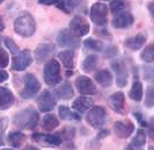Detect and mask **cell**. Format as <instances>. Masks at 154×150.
Here are the masks:
<instances>
[{
    "instance_id": "cell-1",
    "label": "cell",
    "mask_w": 154,
    "mask_h": 150,
    "mask_svg": "<svg viewBox=\"0 0 154 150\" xmlns=\"http://www.w3.org/2000/svg\"><path fill=\"white\" fill-rule=\"evenodd\" d=\"M39 121V114L34 108L28 107L17 112L13 116V123L19 129H29L34 130Z\"/></svg>"
},
{
    "instance_id": "cell-2",
    "label": "cell",
    "mask_w": 154,
    "mask_h": 150,
    "mask_svg": "<svg viewBox=\"0 0 154 150\" xmlns=\"http://www.w3.org/2000/svg\"><path fill=\"white\" fill-rule=\"evenodd\" d=\"M13 27H14V32L21 37H30L36 32L35 19L29 13H23L17 16Z\"/></svg>"
},
{
    "instance_id": "cell-3",
    "label": "cell",
    "mask_w": 154,
    "mask_h": 150,
    "mask_svg": "<svg viewBox=\"0 0 154 150\" xmlns=\"http://www.w3.org/2000/svg\"><path fill=\"white\" fill-rule=\"evenodd\" d=\"M44 81L49 86H57L62 81L60 64L56 59H49L44 65Z\"/></svg>"
},
{
    "instance_id": "cell-4",
    "label": "cell",
    "mask_w": 154,
    "mask_h": 150,
    "mask_svg": "<svg viewBox=\"0 0 154 150\" xmlns=\"http://www.w3.org/2000/svg\"><path fill=\"white\" fill-rule=\"evenodd\" d=\"M87 112L88 113L86 115V121L92 128L99 130L104 126L107 120V112L103 106H93Z\"/></svg>"
},
{
    "instance_id": "cell-5",
    "label": "cell",
    "mask_w": 154,
    "mask_h": 150,
    "mask_svg": "<svg viewBox=\"0 0 154 150\" xmlns=\"http://www.w3.org/2000/svg\"><path fill=\"white\" fill-rule=\"evenodd\" d=\"M109 8L103 2H95L93 4L89 9V16L94 24L99 27H103L108 22V11Z\"/></svg>"
},
{
    "instance_id": "cell-6",
    "label": "cell",
    "mask_w": 154,
    "mask_h": 150,
    "mask_svg": "<svg viewBox=\"0 0 154 150\" xmlns=\"http://www.w3.org/2000/svg\"><path fill=\"white\" fill-rule=\"evenodd\" d=\"M57 44L62 48L77 49L80 47V37L75 36L69 29H62L57 35Z\"/></svg>"
},
{
    "instance_id": "cell-7",
    "label": "cell",
    "mask_w": 154,
    "mask_h": 150,
    "mask_svg": "<svg viewBox=\"0 0 154 150\" xmlns=\"http://www.w3.org/2000/svg\"><path fill=\"white\" fill-rule=\"evenodd\" d=\"M41 90V83L32 73H27L24 76V90L21 91V97L24 99L34 98Z\"/></svg>"
},
{
    "instance_id": "cell-8",
    "label": "cell",
    "mask_w": 154,
    "mask_h": 150,
    "mask_svg": "<svg viewBox=\"0 0 154 150\" xmlns=\"http://www.w3.org/2000/svg\"><path fill=\"white\" fill-rule=\"evenodd\" d=\"M31 63H32V55H31L30 50L24 49L14 55L13 61H12V68L15 71H23L27 68H29Z\"/></svg>"
},
{
    "instance_id": "cell-9",
    "label": "cell",
    "mask_w": 154,
    "mask_h": 150,
    "mask_svg": "<svg viewBox=\"0 0 154 150\" xmlns=\"http://www.w3.org/2000/svg\"><path fill=\"white\" fill-rule=\"evenodd\" d=\"M69 30L75 36L81 37V36H86L89 33L91 26H89V22L87 21L86 18L81 15H77L69 21Z\"/></svg>"
},
{
    "instance_id": "cell-10",
    "label": "cell",
    "mask_w": 154,
    "mask_h": 150,
    "mask_svg": "<svg viewBox=\"0 0 154 150\" xmlns=\"http://www.w3.org/2000/svg\"><path fill=\"white\" fill-rule=\"evenodd\" d=\"M75 87L78 92L82 95H94L97 93V87L93 83V80L86 76H79L77 77L75 81Z\"/></svg>"
},
{
    "instance_id": "cell-11",
    "label": "cell",
    "mask_w": 154,
    "mask_h": 150,
    "mask_svg": "<svg viewBox=\"0 0 154 150\" xmlns=\"http://www.w3.org/2000/svg\"><path fill=\"white\" fill-rule=\"evenodd\" d=\"M37 106H38L39 111L44 112V113L52 111L57 106V101L54 99L52 92H50L49 90H43V92H41V94L37 98Z\"/></svg>"
},
{
    "instance_id": "cell-12",
    "label": "cell",
    "mask_w": 154,
    "mask_h": 150,
    "mask_svg": "<svg viewBox=\"0 0 154 150\" xmlns=\"http://www.w3.org/2000/svg\"><path fill=\"white\" fill-rule=\"evenodd\" d=\"M111 69L116 73V84L118 87H125L128 84V79H129V73L126 65L123 61H114L111 62Z\"/></svg>"
},
{
    "instance_id": "cell-13",
    "label": "cell",
    "mask_w": 154,
    "mask_h": 150,
    "mask_svg": "<svg viewBox=\"0 0 154 150\" xmlns=\"http://www.w3.org/2000/svg\"><path fill=\"white\" fill-rule=\"evenodd\" d=\"M56 53V46L52 43H42L38 44L34 51V58L37 63H43L49 59Z\"/></svg>"
},
{
    "instance_id": "cell-14",
    "label": "cell",
    "mask_w": 154,
    "mask_h": 150,
    "mask_svg": "<svg viewBox=\"0 0 154 150\" xmlns=\"http://www.w3.org/2000/svg\"><path fill=\"white\" fill-rule=\"evenodd\" d=\"M114 130L117 137L119 139H128L134 132V125L130 120H118L114 125Z\"/></svg>"
},
{
    "instance_id": "cell-15",
    "label": "cell",
    "mask_w": 154,
    "mask_h": 150,
    "mask_svg": "<svg viewBox=\"0 0 154 150\" xmlns=\"http://www.w3.org/2000/svg\"><path fill=\"white\" fill-rule=\"evenodd\" d=\"M134 22V18L129 11H123L118 14H116L112 19V27L116 29H126L131 27Z\"/></svg>"
},
{
    "instance_id": "cell-16",
    "label": "cell",
    "mask_w": 154,
    "mask_h": 150,
    "mask_svg": "<svg viewBox=\"0 0 154 150\" xmlns=\"http://www.w3.org/2000/svg\"><path fill=\"white\" fill-rule=\"evenodd\" d=\"M32 140L35 142L44 143L50 147H58L63 143L62 137L59 134H42V133H34L31 135Z\"/></svg>"
},
{
    "instance_id": "cell-17",
    "label": "cell",
    "mask_w": 154,
    "mask_h": 150,
    "mask_svg": "<svg viewBox=\"0 0 154 150\" xmlns=\"http://www.w3.org/2000/svg\"><path fill=\"white\" fill-rule=\"evenodd\" d=\"M109 106L118 114H124L125 111V95L123 92H116L109 98Z\"/></svg>"
},
{
    "instance_id": "cell-18",
    "label": "cell",
    "mask_w": 154,
    "mask_h": 150,
    "mask_svg": "<svg viewBox=\"0 0 154 150\" xmlns=\"http://www.w3.org/2000/svg\"><path fill=\"white\" fill-rule=\"evenodd\" d=\"M94 106V100L92 98L87 97V95H80L74 100V103L72 104V108L79 114L86 113L89 108H92Z\"/></svg>"
},
{
    "instance_id": "cell-19",
    "label": "cell",
    "mask_w": 154,
    "mask_h": 150,
    "mask_svg": "<svg viewBox=\"0 0 154 150\" xmlns=\"http://www.w3.org/2000/svg\"><path fill=\"white\" fill-rule=\"evenodd\" d=\"M52 94L58 98V99H62V100H69L73 95H74V91H73V87L71 85V83L69 81H65L60 84L59 86H56V88L54 90Z\"/></svg>"
},
{
    "instance_id": "cell-20",
    "label": "cell",
    "mask_w": 154,
    "mask_h": 150,
    "mask_svg": "<svg viewBox=\"0 0 154 150\" xmlns=\"http://www.w3.org/2000/svg\"><path fill=\"white\" fill-rule=\"evenodd\" d=\"M147 41V36L145 34H137L134 36H131L129 39H126L124 41V46L125 48L130 49V50H133V51H137L139 49L145 46Z\"/></svg>"
},
{
    "instance_id": "cell-21",
    "label": "cell",
    "mask_w": 154,
    "mask_h": 150,
    "mask_svg": "<svg viewBox=\"0 0 154 150\" xmlns=\"http://www.w3.org/2000/svg\"><path fill=\"white\" fill-rule=\"evenodd\" d=\"M15 101L13 92L8 87H0V111L8 110Z\"/></svg>"
},
{
    "instance_id": "cell-22",
    "label": "cell",
    "mask_w": 154,
    "mask_h": 150,
    "mask_svg": "<svg viewBox=\"0 0 154 150\" xmlns=\"http://www.w3.org/2000/svg\"><path fill=\"white\" fill-rule=\"evenodd\" d=\"M94 78L96 80V83L102 87H110L112 84V75L109 70H106V69L96 72Z\"/></svg>"
},
{
    "instance_id": "cell-23",
    "label": "cell",
    "mask_w": 154,
    "mask_h": 150,
    "mask_svg": "<svg viewBox=\"0 0 154 150\" xmlns=\"http://www.w3.org/2000/svg\"><path fill=\"white\" fill-rule=\"evenodd\" d=\"M7 141L12 148H20L26 141V135L20 130H13L8 133Z\"/></svg>"
},
{
    "instance_id": "cell-24",
    "label": "cell",
    "mask_w": 154,
    "mask_h": 150,
    "mask_svg": "<svg viewBox=\"0 0 154 150\" xmlns=\"http://www.w3.org/2000/svg\"><path fill=\"white\" fill-rule=\"evenodd\" d=\"M58 57H59V59L62 61L63 65L66 69H73L75 66V55H74V51L72 49L62 51Z\"/></svg>"
},
{
    "instance_id": "cell-25",
    "label": "cell",
    "mask_w": 154,
    "mask_h": 150,
    "mask_svg": "<svg viewBox=\"0 0 154 150\" xmlns=\"http://www.w3.org/2000/svg\"><path fill=\"white\" fill-rule=\"evenodd\" d=\"M81 2H84V0H59L56 6L65 13H71L75 8L81 6Z\"/></svg>"
},
{
    "instance_id": "cell-26",
    "label": "cell",
    "mask_w": 154,
    "mask_h": 150,
    "mask_svg": "<svg viewBox=\"0 0 154 150\" xmlns=\"http://www.w3.org/2000/svg\"><path fill=\"white\" fill-rule=\"evenodd\" d=\"M146 144V133L143 129H138L129 144V149H140Z\"/></svg>"
},
{
    "instance_id": "cell-27",
    "label": "cell",
    "mask_w": 154,
    "mask_h": 150,
    "mask_svg": "<svg viewBox=\"0 0 154 150\" xmlns=\"http://www.w3.org/2000/svg\"><path fill=\"white\" fill-rule=\"evenodd\" d=\"M143 94H144V88H143V84L139 80H134L132 84L130 92H129V97L131 98L133 101L136 103H140L143 100Z\"/></svg>"
},
{
    "instance_id": "cell-28",
    "label": "cell",
    "mask_w": 154,
    "mask_h": 150,
    "mask_svg": "<svg viewBox=\"0 0 154 150\" xmlns=\"http://www.w3.org/2000/svg\"><path fill=\"white\" fill-rule=\"evenodd\" d=\"M99 63V56L96 55H88L85 59L82 61L81 64V69L86 72V73H91L95 70L96 65Z\"/></svg>"
},
{
    "instance_id": "cell-29",
    "label": "cell",
    "mask_w": 154,
    "mask_h": 150,
    "mask_svg": "<svg viewBox=\"0 0 154 150\" xmlns=\"http://www.w3.org/2000/svg\"><path fill=\"white\" fill-rule=\"evenodd\" d=\"M58 114L62 120H75V121L81 120V114H79L78 112H72L66 106H59Z\"/></svg>"
},
{
    "instance_id": "cell-30",
    "label": "cell",
    "mask_w": 154,
    "mask_h": 150,
    "mask_svg": "<svg viewBox=\"0 0 154 150\" xmlns=\"http://www.w3.org/2000/svg\"><path fill=\"white\" fill-rule=\"evenodd\" d=\"M58 126H59V121L54 114H46L42 120V128L46 132L54 130Z\"/></svg>"
},
{
    "instance_id": "cell-31",
    "label": "cell",
    "mask_w": 154,
    "mask_h": 150,
    "mask_svg": "<svg viewBox=\"0 0 154 150\" xmlns=\"http://www.w3.org/2000/svg\"><path fill=\"white\" fill-rule=\"evenodd\" d=\"M84 46L86 47V49L88 50H93V51H102L103 50V43L99 41V40H95L93 37H88L84 41Z\"/></svg>"
},
{
    "instance_id": "cell-32",
    "label": "cell",
    "mask_w": 154,
    "mask_h": 150,
    "mask_svg": "<svg viewBox=\"0 0 154 150\" xmlns=\"http://www.w3.org/2000/svg\"><path fill=\"white\" fill-rule=\"evenodd\" d=\"M126 8V1L125 0H111L109 4V9L112 14H118L125 11Z\"/></svg>"
},
{
    "instance_id": "cell-33",
    "label": "cell",
    "mask_w": 154,
    "mask_h": 150,
    "mask_svg": "<svg viewBox=\"0 0 154 150\" xmlns=\"http://www.w3.org/2000/svg\"><path fill=\"white\" fill-rule=\"evenodd\" d=\"M140 59L145 63H153L154 61V48L153 44L145 47V49L140 54Z\"/></svg>"
},
{
    "instance_id": "cell-34",
    "label": "cell",
    "mask_w": 154,
    "mask_h": 150,
    "mask_svg": "<svg viewBox=\"0 0 154 150\" xmlns=\"http://www.w3.org/2000/svg\"><path fill=\"white\" fill-rule=\"evenodd\" d=\"M145 106L147 108H152L154 106V88L153 85H148L145 95Z\"/></svg>"
},
{
    "instance_id": "cell-35",
    "label": "cell",
    "mask_w": 154,
    "mask_h": 150,
    "mask_svg": "<svg viewBox=\"0 0 154 150\" xmlns=\"http://www.w3.org/2000/svg\"><path fill=\"white\" fill-rule=\"evenodd\" d=\"M74 134H75V129L73 128V127H66V128H64L62 132H60V134L59 136L62 137V140H67V141H71L73 137H74Z\"/></svg>"
},
{
    "instance_id": "cell-36",
    "label": "cell",
    "mask_w": 154,
    "mask_h": 150,
    "mask_svg": "<svg viewBox=\"0 0 154 150\" xmlns=\"http://www.w3.org/2000/svg\"><path fill=\"white\" fill-rule=\"evenodd\" d=\"M4 42H5L6 48H7L8 50H9L13 55H15V54H17V53L20 51V50H19V47H17V44H16L15 42L11 39V37H5Z\"/></svg>"
},
{
    "instance_id": "cell-37",
    "label": "cell",
    "mask_w": 154,
    "mask_h": 150,
    "mask_svg": "<svg viewBox=\"0 0 154 150\" xmlns=\"http://www.w3.org/2000/svg\"><path fill=\"white\" fill-rule=\"evenodd\" d=\"M8 64H9V56L5 49L0 48V69L6 68Z\"/></svg>"
},
{
    "instance_id": "cell-38",
    "label": "cell",
    "mask_w": 154,
    "mask_h": 150,
    "mask_svg": "<svg viewBox=\"0 0 154 150\" xmlns=\"http://www.w3.org/2000/svg\"><path fill=\"white\" fill-rule=\"evenodd\" d=\"M104 57L106 58H114L118 55V48L115 46H109L106 50H104Z\"/></svg>"
},
{
    "instance_id": "cell-39",
    "label": "cell",
    "mask_w": 154,
    "mask_h": 150,
    "mask_svg": "<svg viewBox=\"0 0 154 150\" xmlns=\"http://www.w3.org/2000/svg\"><path fill=\"white\" fill-rule=\"evenodd\" d=\"M7 127V119L0 118V147L4 145V130Z\"/></svg>"
},
{
    "instance_id": "cell-40",
    "label": "cell",
    "mask_w": 154,
    "mask_h": 150,
    "mask_svg": "<svg viewBox=\"0 0 154 150\" xmlns=\"http://www.w3.org/2000/svg\"><path fill=\"white\" fill-rule=\"evenodd\" d=\"M154 76V71H153V68L152 65H145L144 66V79L145 80H152Z\"/></svg>"
},
{
    "instance_id": "cell-41",
    "label": "cell",
    "mask_w": 154,
    "mask_h": 150,
    "mask_svg": "<svg viewBox=\"0 0 154 150\" xmlns=\"http://www.w3.org/2000/svg\"><path fill=\"white\" fill-rule=\"evenodd\" d=\"M133 116L136 118V120L138 121L140 126H143V127H147V126H148L147 121L145 120V118L143 116V114H141L140 112H133Z\"/></svg>"
},
{
    "instance_id": "cell-42",
    "label": "cell",
    "mask_w": 154,
    "mask_h": 150,
    "mask_svg": "<svg viewBox=\"0 0 154 150\" xmlns=\"http://www.w3.org/2000/svg\"><path fill=\"white\" fill-rule=\"evenodd\" d=\"M100 130V129H99ZM110 134V132L109 130H107V129H102V130H100L99 132V134H97V140H102V139H104V137H107L108 135Z\"/></svg>"
},
{
    "instance_id": "cell-43",
    "label": "cell",
    "mask_w": 154,
    "mask_h": 150,
    "mask_svg": "<svg viewBox=\"0 0 154 150\" xmlns=\"http://www.w3.org/2000/svg\"><path fill=\"white\" fill-rule=\"evenodd\" d=\"M8 78H9V75H8L7 72L5 71V70L0 69V83H4V81H6Z\"/></svg>"
},
{
    "instance_id": "cell-44",
    "label": "cell",
    "mask_w": 154,
    "mask_h": 150,
    "mask_svg": "<svg viewBox=\"0 0 154 150\" xmlns=\"http://www.w3.org/2000/svg\"><path fill=\"white\" fill-rule=\"evenodd\" d=\"M59 0H38V2L41 5H46V6H50V5H56Z\"/></svg>"
},
{
    "instance_id": "cell-45",
    "label": "cell",
    "mask_w": 154,
    "mask_h": 150,
    "mask_svg": "<svg viewBox=\"0 0 154 150\" xmlns=\"http://www.w3.org/2000/svg\"><path fill=\"white\" fill-rule=\"evenodd\" d=\"M5 29V24H4V20H2V18L0 15V32H2Z\"/></svg>"
},
{
    "instance_id": "cell-46",
    "label": "cell",
    "mask_w": 154,
    "mask_h": 150,
    "mask_svg": "<svg viewBox=\"0 0 154 150\" xmlns=\"http://www.w3.org/2000/svg\"><path fill=\"white\" fill-rule=\"evenodd\" d=\"M148 9H149V13H151V15L153 16V2H151V4L148 5Z\"/></svg>"
},
{
    "instance_id": "cell-47",
    "label": "cell",
    "mask_w": 154,
    "mask_h": 150,
    "mask_svg": "<svg viewBox=\"0 0 154 150\" xmlns=\"http://www.w3.org/2000/svg\"><path fill=\"white\" fill-rule=\"evenodd\" d=\"M72 75H73V72H72V71H67V72H66V76H67V77H71Z\"/></svg>"
},
{
    "instance_id": "cell-48",
    "label": "cell",
    "mask_w": 154,
    "mask_h": 150,
    "mask_svg": "<svg viewBox=\"0 0 154 150\" xmlns=\"http://www.w3.org/2000/svg\"><path fill=\"white\" fill-rule=\"evenodd\" d=\"M4 1H5V0H0V4H2V2H4Z\"/></svg>"
},
{
    "instance_id": "cell-49",
    "label": "cell",
    "mask_w": 154,
    "mask_h": 150,
    "mask_svg": "<svg viewBox=\"0 0 154 150\" xmlns=\"http://www.w3.org/2000/svg\"><path fill=\"white\" fill-rule=\"evenodd\" d=\"M0 43H1V39H0Z\"/></svg>"
}]
</instances>
